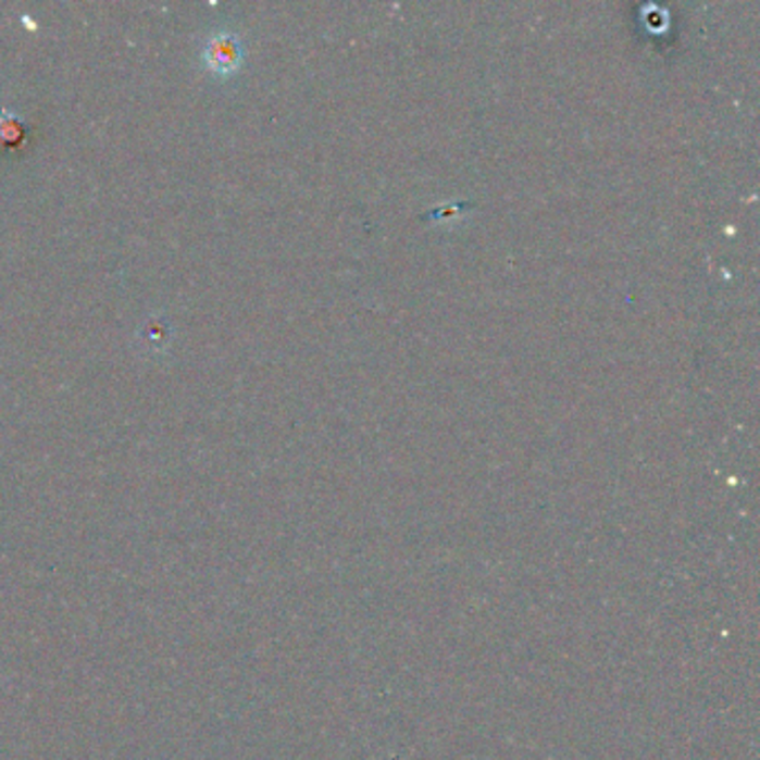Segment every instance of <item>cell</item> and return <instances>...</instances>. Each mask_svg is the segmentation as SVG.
<instances>
[{
  "instance_id": "3",
  "label": "cell",
  "mask_w": 760,
  "mask_h": 760,
  "mask_svg": "<svg viewBox=\"0 0 760 760\" xmlns=\"http://www.w3.org/2000/svg\"><path fill=\"white\" fill-rule=\"evenodd\" d=\"M141 335H144V341L148 344L150 350H163L167 346V341H170V326L161 317L148 320L141 326Z\"/></svg>"
},
{
  "instance_id": "1",
  "label": "cell",
  "mask_w": 760,
  "mask_h": 760,
  "mask_svg": "<svg viewBox=\"0 0 760 760\" xmlns=\"http://www.w3.org/2000/svg\"><path fill=\"white\" fill-rule=\"evenodd\" d=\"M201 57L205 67L212 74L231 76L241 67L244 61V45L239 36L231 29H214L205 36Z\"/></svg>"
},
{
  "instance_id": "2",
  "label": "cell",
  "mask_w": 760,
  "mask_h": 760,
  "mask_svg": "<svg viewBox=\"0 0 760 760\" xmlns=\"http://www.w3.org/2000/svg\"><path fill=\"white\" fill-rule=\"evenodd\" d=\"M27 125L18 112L12 108H0V144L18 146L25 141Z\"/></svg>"
}]
</instances>
